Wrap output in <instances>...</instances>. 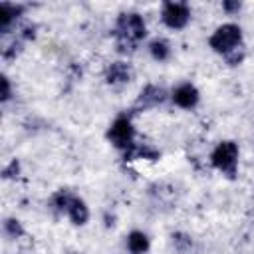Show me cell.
I'll return each instance as SVG.
<instances>
[{
	"label": "cell",
	"instance_id": "1",
	"mask_svg": "<svg viewBox=\"0 0 254 254\" xmlns=\"http://www.w3.org/2000/svg\"><path fill=\"white\" fill-rule=\"evenodd\" d=\"M111 36L115 42V52L119 56H123L125 60L131 58L139 50L141 42L147 38V22H145L143 14H139L135 10L121 12L115 18Z\"/></svg>",
	"mask_w": 254,
	"mask_h": 254
},
{
	"label": "cell",
	"instance_id": "2",
	"mask_svg": "<svg viewBox=\"0 0 254 254\" xmlns=\"http://www.w3.org/2000/svg\"><path fill=\"white\" fill-rule=\"evenodd\" d=\"M107 141L111 143V147H115L123 157L135 147V143L139 141L137 139V131H135V125H133V113L131 111H123L119 113L107 127V133H105Z\"/></svg>",
	"mask_w": 254,
	"mask_h": 254
},
{
	"label": "cell",
	"instance_id": "3",
	"mask_svg": "<svg viewBox=\"0 0 254 254\" xmlns=\"http://www.w3.org/2000/svg\"><path fill=\"white\" fill-rule=\"evenodd\" d=\"M240 46H244V34H242L240 24L236 22H222L208 36V48L222 58Z\"/></svg>",
	"mask_w": 254,
	"mask_h": 254
},
{
	"label": "cell",
	"instance_id": "4",
	"mask_svg": "<svg viewBox=\"0 0 254 254\" xmlns=\"http://www.w3.org/2000/svg\"><path fill=\"white\" fill-rule=\"evenodd\" d=\"M238 157H240L238 143L232 139H224L214 145L208 161H210L212 169H216L220 175H224L226 179L232 181L238 175Z\"/></svg>",
	"mask_w": 254,
	"mask_h": 254
},
{
	"label": "cell",
	"instance_id": "5",
	"mask_svg": "<svg viewBox=\"0 0 254 254\" xmlns=\"http://www.w3.org/2000/svg\"><path fill=\"white\" fill-rule=\"evenodd\" d=\"M190 16H192L190 4L183 0H167L161 4V10H159V18L163 26L175 32L187 28L190 22Z\"/></svg>",
	"mask_w": 254,
	"mask_h": 254
},
{
	"label": "cell",
	"instance_id": "6",
	"mask_svg": "<svg viewBox=\"0 0 254 254\" xmlns=\"http://www.w3.org/2000/svg\"><path fill=\"white\" fill-rule=\"evenodd\" d=\"M167 101H171V91L169 89H165L159 83H147L139 91V95H137V99H135V103H133V107L129 111L135 115V113H141V111L157 109V107L165 105Z\"/></svg>",
	"mask_w": 254,
	"mask_h": 254
},
{
	"label": "cell",
	"instance_id": "7",
	"mask_svg": "<svg viewBox=\"0 0 254 254\" xmlns=\"http://www.w3.org/2000/svg\"><path fill=\"white\" fill-rule=\"evenodd\" d=\"M133 77H135V69L127 60H115L103 71L105 83L113 89H121V87L129 85L133 81Z\"/></svg>",
	"mask_w": 254,
	"mask_h": 254
},
{
	"label": "cell",
	"instance_id": "8",
	"mask_svg": "<svg viewBox=\"0 0 254 254\" xmlns=\"http://www.w3.org/2000/svg\"><path fill=\"white\" fill-rule=\"evenodd\" d=\"M171 103L179 109L190 111L200 103V91L192 81H181L171 89Z\"/></svg>",
	"mask_w": 254,
	"mask_h": 254
},
{
	"label": "cell",
	"instance_id": "9",
	"mask_svg": "<svg viewBox=\"0 0 254 254\" xmlns=\"http://www.w3.org/2000/svg\"><path fill=\"white\" fill-rule=\"evenodd\" d=\"M26 10L28 6L20 2H0V34H10L18 26V22L24 20Z\"/></svg>",
	"mask_w": 254,
	"mask_h": 254
},
{
	"label": "cell",
	"instance_id": "10",
	"mask_svg": "<svg viewBox=\"0 0 254 254\" xmlns=\"http://www.w3.org/2000/svg\"><path fill=\"white\" fill-rule=\"evenodd\" d=\"M65 216L69 218V222H71L73 226H85V224L89 222V218H91V210H89L87 202H85L81 196L73 194L71 200H69V204H67Z\"/></svg>",
	"mask_w": 254,
	"mask_h": 254
},
{
	"label": "cell",
	"instance_id": "11",
	"mask_svg": "<svg viewBox=\"0 0 254 254\" xmlns=\"http://www.w3.org/2000/svg\"><path fill=\"white\" fill-rule=\"evenodd\" d=\"M125 161H159L161 159V151L153 145V143H149V141H143V139H139L137 143H135V147L123 157Z\"/></svg>",
	"mask_w": 254,
	"mask_h": 254
},
{
	"label": "cell",
	"instance_id": "12",
	"mask_svg": "<svg viewBox=\"0 0 254 254\" xmlns=\"http://www.w3.org/2000/svg\"><path fill=\"white\" fill-rule=\"evenodd\" d=\"M125 248L129 254H149L151 250V238L145 230H129L125 236Z\"/></svg>",
	"mask_w": 254,
	"mask_h": 254
},
{
	"label": "cell",
	"instance_id": "13",
	"mask_svg": "<svg viewBox=\"0 0 254 254\" xmlns=\"http://www.w3.org/2000/svg\"><path fill=\"white\" fill-rule=\"evenodd\" d=\"M147 52H149L151 60L163 64V62H169V60H171V56H173V46H171V42H169L167 38L157 36V38L149 40V44H147Z\"/></svg>",
	"mask_w": 254,
	"mask_h": 254
},
{
	"label": "cell",
	"instance_id": "14",
	"mask_svg": "<svg viewBox=\"0 0 254 254\" xmlns=\"http://www.w3.org/2000/svg\"><path fill=\"white\" fill-rule=\"evenodd\" d=\"M24 46H26V44H24L22 40H18L14 34L2 36V46H0V56H2V60H4L6 64L14 62L16 58H20V56H22Z\"/></svg>",
	"mask_w": 254,
	"mask_h": 254
},
{
	"label": "cell",
	"instance_id": "15",
	"mask_svg": "<svg viewBox=\"0 0 254 254\" xmlns=\"http://www.w3.org/2000/svg\"><path fill=\"white\" fill-rule=\"evenodd\" d=\"M171 244L177 254H190L194 250V238L183 230H177L171 234Z\"/></svg>",
	"mask_w": 254,
	"mask_h": 254
},
{
	"label": "cell",
	"instance_id": "16",
	"mask_svg": "<svg viewBox=\"0 0 254 254\" xmlns=\"http://www.w3.org/2000/svg\"><path fill=\"white\" fill-rule=\"evenodd\" d=\"M2 232L8 240H20L26 236V228L16 216H6L2 220Z\"/></svg>",
	"mask_w": 254,
	"mask_h": 254
},
{
	"label": "cell",
	"instance_id": "17",
	"mask_svg": "<svg viewBox=\"0 0 254 254\" xmlns=\"http://www.w3.org/2000/svg\"><path fill=\"white\" fill-rule=\"evenodd\" d=\"M10 34H14V36H16L18 40H22L24 44H26V42H32V40H36V36H38V24L24 18L22 22H18V26H16ZM6 36H8V34H6Z\"/></svg>",
	"mask_w": 254,
	"mask_h": 254
},
{
	"label": "cell",
	"instance_id": "18",
	"mask_svg": "<svg viewBox=\"0 0 254 254\" xmlns=\"http://www.w3.org/2000/svg\"><path fill=\"white\" fill-rule=\"evenodd\" d=\"M73 194H75V192H71V190H67V189L56 190V192L50 196V208H52L56 214H65L67 204H69V200H71Z\"/></svg>",
	"mask_w": 254,
	"mask_h": 254
},
{
	"label": "cell",
	"instance_id": "19",
	"mask_svg": "<svg viewBox=\"0 0 254 254\" xmlns=\"http://www.w3.org/2000/svg\"><path fill=\"white\" fill-rule=\"evenodd\" d=\"M14 97V87H12V81L6 73L0 75V103H8L10 99Z\"/></svg>",
	"mask_w": 254,
	"mask_h": 254
},
{
	"label": "cell",
	"instance_id": "20",
	"mask_svg": "<svg viewBox=\"0 0 254 254\" xmlns=\"http://www.w3.org/2000/svg\"><path fill=\"white\" fill-rule=\"evenodd\" d=\"M20 173H22V165H20V161H18V159H10V161L4 165V169H2V179H4V181L18 179Z\"/></svg>",
	"mask_w": 254,
	"mask_h": 254
},
{
	"label": "cell",
	"instance_id": "21",
	"mask_svg": "<svg viewBox=\"0 0 254 254\" xmlns=\"http://www.w3.org/2000/svg\"><path fill=\"white\" fill-rule=\"evenodd\" d=\"M244 60H246V48H244V46H240V48H236L234 52H230L228 56H224V62H226V65H230V67L240 65Z\"/></svg>",
	"mask_w": 254,
	"mask_h": 254
},
{
	"label": "cell",
	"instance_id": "22",
	"mask_svg": "<svg viewBox=\"0 0 254 254\" xmlns=\"http://www.w3.org/2000/svg\"><path fill=\"white\" fill-rule=\"evenodd\" d=\"M220 8H222L224 14H228V16H236V14L242 10V2H238V0H224V2L220 4Z\"/></svg>",
	"mask_w": 254,
	"mask_h": 254
}]
</instances>
